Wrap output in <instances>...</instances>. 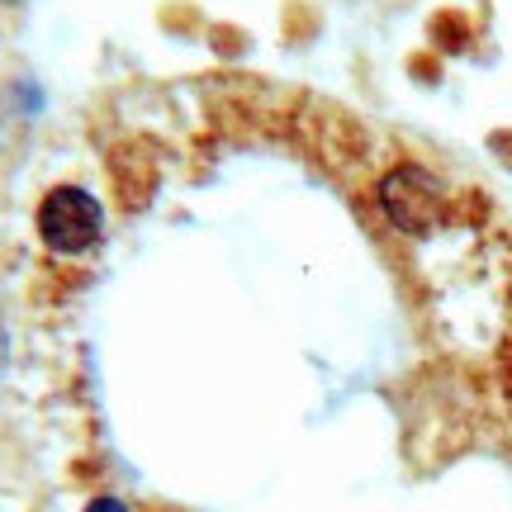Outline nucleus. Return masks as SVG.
Here are the masks:
<instances>
[{
    "label": "nucleus",
    "instance_id": "1",
    "mask_svg": "<svg viewBox=\"0 0 512 512\" xmlns=\"http://www.w3.org/2000/svg\"><path fill=\"white\" fill-rule=\"evenodd\" d=\"M34 228L53 256H86L105 238V209L86 185H53L38 200Z\"/></svg>",
    "mask_w": 512,
    "mask_h": 512
},
{
    "label": "nucleus",
    "instance_id": "2",
    "mask_svg": "<svg viewBox=\"0 0 512 512\" xmlns=\"http://www.w3.org/2000/svg\"><path fill=\"white\" fill-rule=\"evenodd\" d=\"M375 195H380V214L399 228L403 238H432L446 223V209H451L446 204V185L427 166H413V162L384 171Z\"/></svg>",
    "mask_w": 512,
    "mask_h": 512
},
{
    "label": "nucleus",
    "instance_id": "3",
    "mask_svg": "<svg viewBox=\"0 0 512 512\" xmlns=\"http://www.w3.org/2000/svg\"><path fill=\"white\" fill-rule=\"evenodd\" d=\"M86 512H133V508H128L124 498L105 494V498H91V503H86Z\"/></svg>",
    "mask_w": 512,
    "mask_h": 512
},
{
    "label": "nucleus",
    "instance_id": "4",
    "mask_svg": "<svg viewBox=\"0 0 512 512\" xmlns=\"http://www.w3.org/2000/svg\"><path fill=\"white\" fill-rule=\"evenodd\" d=\"M508 394H512V370H508Z\"/></svg>",
    "mask_w": 512,
    "mask_h": 512
}]
</instances>
